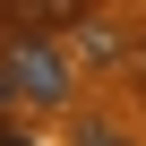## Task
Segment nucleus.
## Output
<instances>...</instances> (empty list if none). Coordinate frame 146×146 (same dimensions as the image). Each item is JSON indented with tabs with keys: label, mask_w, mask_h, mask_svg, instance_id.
Listing matches in <instances>:
<instances>
[{
	"label": "nucleus",
	"mask_w": 146,
	"mask_h": 146,
	"mask_svg": "<svg viewBox=\"0 0 146 146\" xmlns=\"http://www.w3.org/2000/svg\"><path fill=\"white\" fill-rule=\"evenodd\" d=\"M0 86H9V103H26V112H60L78 78H69V60H60L52 35H9L0 43Z\"/></svg>",
	"instance_id": "obj_1"
},
{
	"label": "nucleus",
	"mask_w": 146,
	"mask_h": 146,
	"mask_svg": "<svg viewBox=\"0 0 146 146\" xmlns=\"http://www.w3.org/2000/svg\"><path fill=\"white\" fill-rule=\"evenodd\" d=\"M78 146H129L120 129H103V120H78Z\"/></svg>",
	"instance_id": "obj_3"
},
{
	"label": "nucleus",
	"mask_w": 146,
	"mask_h": 146,
	"mask_svg": "<svg viewBox=\"0 0 146 146\" xmlns=\"http://www.w3.org/2000/svg\"><path fill=\"white\" fill-rule=\"evenodd\" d=\"M9 146H26V137H9Z\"/></svg>",
	"instance_id": "obj_5"
},
{
	"label": "nucleus",
	"mask_w": 146,
	"mask_h": 146,
	"mask_svg": "<svg viewBox=\"0 0 146 146\" xmlns=\"http://www.w3.org/2000/svg\"><path fill=\"white\" fill-rule=\"evenodd\" d=\"M0 146H9V129H0Z\"/></svg>",
	"instance_id": "obj_4"
},
{
	"label": "nucleus",
	"mask_w": 146,
	"mask_h": 146,
	"mask_svg": "<svg viewBox=\"0 0 146 146\" xmlns=\"http://www.w3.org/2000/svg\"><path fill=\"white\" fill-rule=\"evenodd\" d=\"M103 0H0V35H52V26H86Z\"/></svg>",
	"instance_id": "obj_2"
}]
</instances>
